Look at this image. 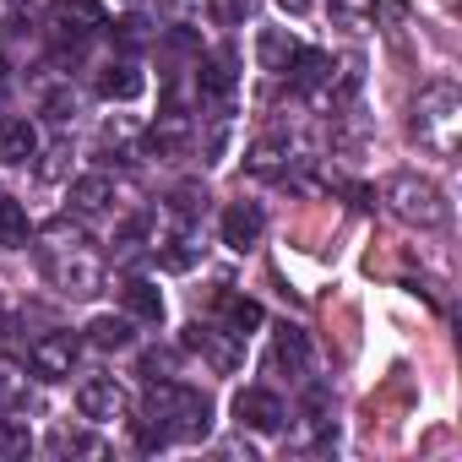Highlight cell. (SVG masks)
I'll use <instances>...</instances> for the list:
<instances>
[{
  "instance_id": "obj_1",
  "label": "cell",
  "mask_w": 462,
  "mask_h": 462,
  "mask_svg": "<svg viewBox=\"0 0 462 462\" xmlns=\"http://www.w3.org/2000/svg\"><path fill=\"white\" fill-rule=\"evenodd\" d=\"M39 267H44V278H50L60 294H71V300H93L98 283H104L98 256L88 251V240L77 235V228H66V223H50L44 235H39Z\"/></svg>"
},
{
  "instance_id": "obj_2",
  "label": "cell",
  "mask_w": 462,
  "mask_h": 462,
  "mask_svg": "<svg viewBox=\"0 0 462 462\" xmlns=\"http://www.w3.org/2000/svg\"><path fill=\"white\" fill-rule=\"evenodd\" d=\"M408 131H413V142L424 152L457 158V147H462V93H457V82H446V77L440 82H424L419 98H413Z\"/></svg>"
},
{
  "instance_id": "obj_3",
  "label": "cell",
  "mask_w": 462,
  "mask_h": 462,
  "mask_svg": "<svg viewBox=\"0 0 462 462\" xmlns=\"http://www.w3.org/2000/svg\"><path fill=\"white\" fill-rule=\"evenodd\" d=\"M147 419L169 435V440H207L212 430V402L180 381H158L152 375V392H147Z\"/></svg>"
},
{
  "instance_id": "obj_4",
  "label": "cell",
  "mask_w": 462,
  "mask_h": 462,
  "mask_svg": "<svg viewBox=\"0 0 462 462\" xmlns=\"http://www.w3.org/2000/svg\"><path fill=\"white\" fill-rule=\"evenodd\" d=\"M386 207H392L402 223H413V228H446V217H451L440 185L424 180V174H392V180H386Z\"/></svg>"
},
{
  "instance_id": "obj_5",
  "label": "cell",
  "mask_w": 462,
  "mask_h": 462,
  "mask_svg": "<svg viewBox=\"0 0 462 462\" xmlns=\"http://www.w3.org/2000/svg\"><path fill=\"white\" fill-rule=\"evenodd\" d=\"M180 343H185L190 354H201L217 375H235L240 359H245V337H240V332H228V327H212V321H190Z\"/></svg>"
},
{
  "instance_id": "obj_6",
  "label": "cell",
  "mask_w": 462,
  "mask_h": 462,
  "mask_svg": "<svg viewBox=\"0 0 462 462\" xmlns=\"http://www.w3.org/2000/svg\"><path fill=\"white\" fill-rule=\"evenodd\" d=\"M125 386L115 381V375H93V381H82L77 386V413L82 419H93V424H109V419H125Z\"/></svg>"
},
{
  "instance_id": "obj_7",
  "label": "cell",
  "mask_w": 462,
  "mask_h": 462,
  "mask_svg": "<svg viewBox=\"0 0 462 462\" xmlns=\"http://www.w3.org/2000/svg\"><path fill=\"white\" fill-rule=\"evenodd\" d=\"M77 354H82V337H77V332H44V337L28 348V359H33V370H39L44 381L71 375V370H77Z\"/></svg>"
},
{
  "instance_id": "obj_8",
  "label": "cell",
  "mask_w": 462,
  "mask_h": 462,
  "mask_svg": "<svg viewBox=\"0 0 462 462\" xmlns=\"http://www.w3.org/2000/svg\"><path fill=\"white\" fill-rule=\"evenodd\" d=\"M235 419H240L245 430L273 435V430H283V424H289V408H283V397H278V392H267V386H245V392L235 397Z\"/></svg>"
},
{
  "instance_id": "obj_9",
  "label": "cell",
  "mask_w": 462,
  "mask_h": 462,
  "mask_svg": "<svg viewBox=\"0 0 462 462\" xmlns=\"http://www.w3.org/2000/svg\"><path fill=\"white\" fill-rule=\"evenodd\" d=\"M262 228H267V212L256 201H228V212H223V245L228 251H251L262 240Z\"/></svg>"
},
{
  "instance_id": "obj_10",
  "label": "cell",
  "mask_w": 462,
  "mask_h": 462,
  "mask_svg": "<svg viewBox=\"0 0 462 462\" xmlns=\"http://www.w3.org/2000/svg\"><path fill=\"white\" fill-rule=\"evenodd\" d=\"M0 158H6V163H33L39 158V125L28 115H6V120H0Z\"/></svg>"
},
{
  "instance_id": "obj_11",
  "label": "cell",
  "mask_w": 462,
  "mask_h": 462,
  "mask_svg": "<svg viewBox=\"0 0 462 462\" xmlns=\"http://www.w3.org/2000/svg\"><path fill=\"white\" fill-rule=\"evenodd\" d=\"M289 163H294V142H289V136H262V142H251V152H245V169L262 174V180H283Z\"/></svg>"
},
{
  "instance_id": "obj_12",
  "label": "cell",
  "mask_w": 462,
  "mask_h": 462,
  "mask_svg": "<svg viewBox=\"0 0 462 462\" xmlns=\"http://www.w3.org/2000/svg\"><path fill=\"white\" fill-rule=\"evenodd\" d=\"M147 93V77L131 66V60H109L104 71H98V98H109V104H131V98H142Z\"/></svg>"
},
{
  "instance_id": "obj_13",
  "label": "cell",
  "mask_w": 462,
  "mask_h": 462,
  "mask_svg": "<svg viewBox=\"0 0 462 462\" xmlns=\"http://www.w3.org/2000/svg\"><path fill=\"white\" fill-rule=\"evenodd\" d=\"M294 55H300V44H294V33H289V28H262V33H256V60H262V71L289 77Z\"/></svg>"
},
{
  "instance_id": "obj_14",
  "label": "cell",
  "mask_w": 462,
  "mask_h": 462,
  "mask_svg": "<svg viewBox=\"0 0 462 462\" xmlns=\"http://www.w3.org/2000/svg\"><path fill=\"white\" fill-rule=\"evenodd\" d=\"M273 370H283L289 381H300V375L310 370V337H305L300 327H283V332L273 337Z\"/></svg>"
},
{
  "instance_id": "obj_15",
  "label": "cell",
  "mask_w": 462,
  "mask_h": 462,
  "mask_svg": "<svg viewBox=\"0 0 462 462\" xmlns=\"http://www.w3.org/2000/svg\"><path fill=\"white\" fill-rule=\"evenodd\" d=\"M196 88H201V98H207V104H228V98H235V66H228V55L201 60Z\"/></svg>"
},
{
  "instance_id": "obj_16",
  "label": "cell",
  "mask_w": 462,
  "mask_h": 462,
  "mask_svg": "<svg viewBox=\"0 0 462 462\" xmlns=\"http://www.w3.org/2000/svg\"><path fill=\"white\" fill-rule=\"evenodd\" d=\"M60 23H66L77 39H88V33H104V28H109V12L98 6V0H60Z\"/></svg>"
},
{
  "instance_id": "obj_17",
  "label": "cell",
  "mask_w": 462,
  "mask_h": 462,
  "mask_svg": "<svg viewBox=\"0 0 462 462\" xmlns=\"http://www.w3.org/2000/svg\"><path fill=\"white\" fill-rule=\"evenodd\" d=\"M71 212H104L109 201H115V185H109V174H82V180H71Z\"/></svg>"
},
{
  "instance_id": "obj_18",
  "label": "cell",
  "mask_w": 462,
  "mask_h": 462,
  "mask_svg": "<svg viewBox=\"0 0 462 462\" xmlns=\"http://www.w3.org/2000/svg\"><path fill=\"white\" fill-rule=\"evenodd\" d=\"M120 300H125V310L136 316V321H163V294H158V283H147V278H131L125 289H120Z\"/></svg>"
},
{
  "instance_id": "obj_19",
  "label": "cell",
  "mask_w": 462,
  "mask_h": 462,
  "mask_svg": "<svg viewBox=\"0 0 462 462\" xmlns=\"http://www.w3.org/2000/svg\"><path fill=\"white\" fill-rule=\"evenodd\" d=\"M217 305H223V321H228V332L251 337V332L262 327V305H256V300H245V294H217Z\"/></svg>"
},
{
  "instance_id": "obj_20",
  "label": "cell",
  "mask_w": 462,
  "mask_h": 462,
  "mask_svg": "<svg viewBox=\"0 0 462 462\" xmlns=\"http://www.w3.org/2000/svg\"><path fill=\"white\" fill-rule=\"evenodd\" d=\"M131 321L125 316H93L88 321V343H98V348H131Z\"/></svg>"
},
{
  "instance_id": "obj_21",
  "label": "cell",
  "mask_w": 462,
  "mask_h": 462,
  "mask_svg": "<svg viewBox=\"0 0 462 462\" xmlns=\"http://www.w3.org/2000/svg\"><path fill=\"white\" fill-rule=\"evenodd\" d=\"M332 23L348 28V33L375 28V0H332Z\"/></svg>"
},
{
  "instance_id": "obj_22",
  "label": "cell",
  "mask_w": 462,
  "mask_h": 462,
  "mask_svg": "<svg viewBox=\"0 0 462 462\" xmlns=\"http://www.w3.org/2000/svg\"><path fill=\"white\" fill-rule=\"evenodd\" d=\"M147 142H152V147H158V152H180V147H185V142H190V120H185V115H174V109H169V115H163V120H158V125H152V136H147Z\"/></svg>"
},
{
  "instance_id": "obj_23",
  "label": "cell",
  "mask_w": 462,
  "mask_h": 462,
  "mask_svg": "<svg viewBox=\"0 0 462 462\" xmlns=\"http://www.w3.org/2000/svg\"><path fill=\"white\" fill-rule=\"evenodd\" d=\"M0 245H28V212L12 196H0Z\"/></svg>"
},
{
  "instance_id": "obj_24",
  "label": "cell",
  "mask_w": 462,
  "mask_h": 462,
  "mask_svg": "<svg viewBox=\"0 0 462 462\" xmlns=\"http://www.w3.org/2000/svg\"><path fill=\"white\" fill-rule=\"evenodd\" d=\"M28 451H33L28 419H0V457H28Z\"/></svg>"
},
{
  "instance_id": "obj_25",
  "label": "cell",
  "mask_w": 462,
  "mask_h": 462,
  "mask_svg": "<svg viewBox=\"0 0 462 462\" xmlns=\"http://www.w3.org/2000/svg\"><path fill=\"white\" fill-rule=\"evenodd\" d=\"M28 397V375L12 365V359H0V408H12V402H23Z\"/></svg>"
},
{
  "instance_id": "obj_26",
  "label": "cell",
  "mask_w": 462,
  "mask_h": 462,
  "mask_svg": "<svg viewBox=\"0 0 462 462\" xmlns=\"http://www.w3.org/2000/svg\"><path fill=\"white\" fill-rule=\"evenodd\" d=\"M207 17H212L217 28H240V23L251 17V0H207Z\"/></svg>"
},
{
  "instance_id": "obj_27",
  "label": "cell",
  "mask_w": 462,
  "mask_h": 462,
  "mask_svg": "<svg viewBox=\"0 0 462 462\" xmlns=\"http://www.w3.org/2000/svg\"><path fill=\"white\" fill-rule=\"evenodd\" d=\"M196 251H201V245H196V235H190V228H185V235H174V240H169L163 262H169V267H190V262H196Z\"/></svg>"
},
{
  "instance_id": "obj_28",
  "label": "cell",
  "mask_w": 462,
  "mask_h": 462,
  "mask_svg": "<svg viewBox=\"0 0 462 462\" xmlns=\"http://www.w3.org/2000/svg\"><path fill=\"white\" fill-rule=\"evenodd\" d=\"M115 39H120V50H142L147 44V23L142 17H125V23H115Z\"/></svg>"
},
{
  "instance_id": "obj_29",
  "label": "cell",
  "mask_w": 462,
  "mask_h": 462,
  "mask_svg": "<svg viewBox=\"0 0 462 462\" xmlns=\"http://www.w3.org/2000/svg\"><path fill=\"white\" fill-rule=\"evenodd\" d=\"M60 158H66V147H55V152H44V163H39V174H44V180H60V169H66Z\"/></svg>"
},
{
  "instance_id": "obj_30",
  "label": "cell",
  "mask_w": 462,
  "mask_h": 462,
  "mask_svg": "<svg viewBox=\"0 0 462 462\" xmlns=\"http://www.w3.org/2000/svg\"><path fill=\"white\" fill-rule=\"evenodd\" d=\"M278 6H283V12H294V17H300V12H310V6H316V0H278Z\"/></svg>"
}]
</instances>
